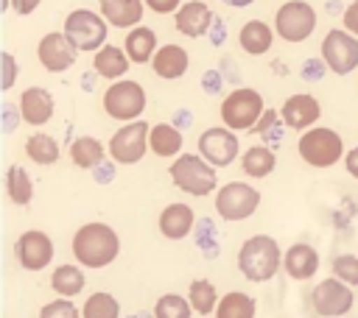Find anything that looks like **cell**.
<instances>
[{"label":"cell","instance_id":"obj_12","mask_svg":"<svg viewBox=\"0 0 358 318\" xmlns=\"http://www.w3.org/2000/svg\"><path fill=\"white\" fill-rule=\"evenodd\" d=\"M322 59L330 73L347 75L358 67V36H352L344 28H333L322 39Z\"/></svg>","mask_w":358,"mask_h":318},{"label":"cell","instance_id":"obj_30","mask_svg":"<svg viewBox=\"0 0 358 318\" xmlns=\"http://www.w3.org/2000/svg\"><path fill=\"white\" fill-rule=\"evenodd\" d=\"M255 312H257L255 298L241 293V290L224 293L218 307H215V318H255Z\"/></svg>","mask_w":358,"mask_h":318},{"label":"cell","instance_id":"obj_35","mask_svg":"<svg viewBox=\"0 0 358 318\" xmlns=\"http://www.w3.org/2000/svg\"><path fill=\"white\" fill-rule=\"evenodd\" d=\"M193 304L190 298H182L179 293H165L154 304V318H190Z\"/></svg>","mask_w":358,"mask_h":318},{"label":"cell","instance_id":"obj_24","mask_svg":"<svg viewBox=\"0 0 358 318\" xmlns=\"http://www.w3.org/2000/svg\"><path fill=\"white\" fill-rule=\"evenodd\" d=\"M123 47H126V56H129L134 64L154 61V56H157V50H159V47H157V33H154L151 28H145V25L131 28V31L126 33Z\"/></svg>","mask_w":358,"mask_h":318},{"label":"cell","instance_id":"obj_17","mask_svg":"<svg viewBox=\"0 0 358 318\" xmlns=\"http://www.w3.org/2000/svg\"><path fill=\"white\" fill-rule=\"evenodd\" d=\"M215 17L210 11L207 3L201 0H190V3H182V8L176 11V20H173V28L179 33H185L187 39H199L204 33H210Z\"/></svg>","mask_w":358,"mask_h":318},{"label":"cell","instance_id":"obj_2","mask_svg":"<svg viewBox=\"0 0 358 318\" xmlns=\"http://www.w3.org/2000/svg\"><path fill=\"white\" fill-rule=\"evenodd\" d=\"M282 265V251L274 237L255 234L238 248V271L249 282H268Z\"/></svg>","mask_w":358,"mask_h":318},{"label":"cell","instance_id":"obj_22","mask_svg":"<svg viewBox=\"0 0 358 318\" xmlns=\"http://www.w3.org/2000/svg\"><path fill=\"white\" fill-rule=\"evenodd\" d=\"M187 64H190V56H187V50L179 47V45H162V47L157 50L154 61H151L154 73H157L159 78H165V81L182 78V75L187 73Z\"/></svg>","mask_w":358,"mask_h":318},{"label":"cell","instance_id":"obj_20","mask_svg":"<svg viewBox=\"0 0 358 318\" xmlns=\"http://www.w3.org/2000/svg\"><path fill=\"white\" fill-rule=\"evenodd\" d=\"M282 268H285V273H288L291 279L305 282V279H310V276L319 271V254H316V248L308 245V243H294V245L285 248V254H282Z\"/></svg>","mask_w":358,"mask_h":318},{"label":"cell","instance_id":"obj_38","mask_svg":"<svg viewBox=\"0 0 358 318\" xmlns=\"http://www.w3.org/2000/svg\"><path fill=\"white\" fill-rule=\"evenodd\" d=\"M282 117H280V112H274V109H268V112H263V117H260V123L255 126V131L260 134V139H280V131H277V123H280Z\"/></svg>","mask_w":358,"mask_h":318},{"label":"cell","instance_id":"obj_28","mask_svg":"<svg viewBox=\"0 0 358 318\" xmlns=\"http://www.w3.org/2000/svg\"><path fill=\"white\" fill-rule=\"evenodd\" d=\"M6 195L17 204V206H28L34 198V181L28 176V170L22 165H11L6 173Z\"/></svg>","mask_w":358,"mask_h":318},{"label":"cell","instance_id":"obj_11","mask_svg":"<svg viewBox=\"0 0 358 318\" xmlns=\"http://www.w3.org/2000/svg\"><path fill=\"white\" fill-rule=\"evenodd\" d=\"M352 301H355V293L347 282L330 276V279H322L313 293H310V307L316 315L322 318H341L352 310Z\"/></svg>","mask_w":358,"mask_h":318},{"label":"cell","instance_id":"obj_18","mask_svg":"<svg viewBox=\"0 0 358 318\" xmlns=\"http://www.w3.org/2000/svg\"><path fill=\"white\" fill-rule=\"evenodd\" d=\"M17 109H20V117L28 126H45L53 117L56 103H53V95L45 86H28V89H22Z\"/></svg>","mask_w":358,"mask_h":318},{"label":"cell","instance_id":"obj_10","mask_svg":"<svg viewBox=\"0 0 358 318\" xmlns=\"http://www.w3.org/2000/svg\"><path fill=\"white\" fill-rule=\"evenodd\" d=\"M316 28V11L305 0H291L282 3L274 14V31L285 42H305Z\"/></svg>","mask_w":358,"mask_h":318},{"label":"cell","instance_id":"obj_16","mask_svg":"<svg viewBox=\"0 0 358 318\" xmlns=\"http://www.w3.org/2000/svg\"><path fill=\"white\" fill-rule=\"evenodd\" d=\"M280 117H282V123H285L288 128H294V131H308V128H313V123L322 117V103H319L313 95L299 92V95L285 98V103H282V109H280Z\"/></svg>","mask_w":358,"mask_h":318},{"label":"cell","instance_id":"obj_44","mask_svg":"<svg viewBox=\"0 0 358 318\" xmlns=\"http://www.w3.org/2000/svg\"><path fill=\"white\" fill-rule=\"evenodd\" d=\"M182 0H145V6L154 11V14H176L182 6Z\"/></svg>","mask_w":358,"mask_h":318},{"label":"cell","instance_id":"obj_23","mask_svg":"<svg viewBox=\"0 0 358 318\" xmlns=\"http://www.w3.org/2000/svg\"><path fill=\"white\" fill-rule=\"evenodd\" d=\"M129 56L123 47H115V45H103L101 50H95V59H92V70L106 78V81H120L129 70Z\"/></svg>","mask_w":358,"mask_h":318},{"label":"cell","instance_id":"obj_25","mask_svg":"<svg viewBox=\"0 0 358 318\" xmlns=\"http://www.w3.org/2000/svg\"><path fill=\"white\" fill-rule=\"evenodd\" d=\"M238 42H241V47H243L249 56H263V53H268L271 42H274V31H271L263 20H249V22L241 25Z\"/></svg>","mask_w":358,"mask_h":318},{"label":"cell","instance_id":"obj_46","mask_svg":"<svg viewBox=\"0 0 358 318\" xmlns=\"http://www.w3.org/2000/svg\"><path fill=\"white\" fill-rule=\"evenodd\" d=\"M344 167H347V173H350L352 179H358V145L344 153Z\"/></svg>","mask_w":358,"mask_h":318},{"label":"cell","instance_id":"obj_33","mask_svg":"<svg viewBox=\"0 0 358 318\" xmlns=\"http://www.w3.org/2000/svg\"><path fill=\"white\" fill-rule=\"evenodd\" d=\"M25 156L31 162H36V165H53L59 159V145H56L53 137L36 131V134H31L25 139Z\"/></svg>","mask_w":358,"mask_h":318},{"label":"cell","instance_id":"obj_48","mask_svg":"<svg viewBox=\"0 0 358 318\" xmlns=\"http://www.w3.org/2000/svg\"><path fill=\"white\" fill-rule=\"evenodd\" d=\"M224 36H227V31H224V25L215 20V22H213V28H210V39H213L215 45H221V39H224Z\"/></svg>","mask_w":358,"mask_h":318},{"label":"cell","instance_id":"obj_13","mask_svg":"<svg viewBox=\"0 0 358 318\" xmlns=\"http://www.w3.org/2000/svg\"><path fill=\"white\" fill-rule=\"evenodd\" d=\"M238 151H241V142L235 137L232 128L227 126H213V128H204L201 137H199V153L213 165V167H227L238 159Z\"/></svg>","mask_w":358,"mask_h":318},{"label":"cell","instance_id":"obj_40","mask_svg":"<svg viewBox=\"0 0 358 318\" xmlns=\"http://www.w3.org/2000/svg\"><path fill=\"white\" fill-rule=\"evenodd\" d=\"M3 89H11L14 86V78H17V59L8 53V50H3Z\"/></svg>","mask_w":358,"mask_h":318},{"label":"cell","instance_id":"obj_34","mask_svg":"<svg viewBox=\"0 0 358 318\" xmlns=\"http://www.w3.org/2000/svg\"><path fill=\"white\" fill-rule=\"evenodd\" d=\"M120 304L112 293H90V298L81 307V318H117Z\"/></svg>","mask_w":358,"mask_h":318},{"label":"cell","instance_id":"obj_37","mask_svg":"<svg viewBox=\"0 0 358 318\" xmlns=\"http://www.w3.org/2000/svg\"><path fill=\"white\" fill-rule=\"evenodd\" d=\"M36 318H81V310L70 298H56V301H48Z\"/></svg>","mask_w":358,"mask_h":318},{"label":"cell","instance_id":"obj_8","mask_svg":"<svg viewBox=\"0 0 358 318\" xmlns=\"http://www.w3.org/2000/svg\"><path fill=\"white\" fill-rule=\"evenodd\" d=\"M148 134H151V126L145 120H131V123L120 126L109 139V156L117 165H137L145 156V151L151 148Z\"/></svg>","mask_w":358,"mask_h":318},{"label":"cell","instance_id":"obj_5","mask_svg":"<svg viewBox=\"0 0 358 318\" xmlns=\"http://www.w3.org/2000/svg\"><path fill=\"white\" fill-rule=\"evenodd\" d=\"M296 151L310 167H333L338 159H344V139L333 128L313 126V128L302 131Z\"/></svg>","mask_w":358,"mask_h":318},{"label":"cell","instance_id":"obj_21","mask_svg":"<svg viewBox=\"0 0 358 318\" xmlns=\"http://www.w3.org/2000/svg\"><path fill=\"white\" fill-rule=\"evenodd\" d=\"M145 0H101V14L112 28H137Z\"/></svg>","mask_w":358,"mask_h":318},{"label":"cell","instance_id":"obj_6","mask_svg":"<svg viewBox=\"0 0 358 318\" xmlns=\"http://www.w3.org/2000/svg\"><path fill=\"white\" fill-rule=\"evenodd\" d=\"M143 109H145V89L137 81L120 78V81H112L109 89L103 92V112L112 120H120V123L140 120Z\"/></svg>","mask_w":358,"mask_h":318},{"label":"cell","instance_id":"obj_15","mask_svg":"<svg viewBox=\"0 0 358 318\" xmlns=\"http://www.w3.org/2000/svg\"><path fill=\"white\" fill-rule=\"evenodd\" d=\"M76 56H78V47L64 36V31L45 33L36 45V59L48 73H64L67 67L76 64Z\"/></svg>","mask_w":358,"mask_h":318},{"label":"cell","instance_id":"obj_36","mask_svg":"<svg viewBox=\"0 0 358 318\" xmlns=\"http://www.w3.org/2000/svg\"><path fill=\"white\" fill-rule=\"evenodd\" d=\"M330 268H333V276L336 279L347 282L350 287L358 285V257L355 254H336L333 262H330Z\"/></svg>","mask_w":358,"mask_h":318},{"label":"cell","instance_id":"obj_14","mask_svg":"<svg viewBox=\"0 0 358 318\" xmlns=\"http://www.w3.org/2000/svg\"><path fill=\"white\" fill-rule=\"evenodd\" d=\"M53 251H56L53 248V240L45 232H39V229L22 232L17 237V243H14V257H17V262L25 271H42V268H48L50 259H53Z\"/></svg>","mask_w":358,"mask_h":318},{"label":"cell","instance_id":"obj_19","mask_svg":"<svg viewBox=\"0 0 358 318\" xmlns=\"http://www.w3.org/2000/svg\"><path fill=\"white\" fill-rule=\"evenodd\" d=\"M157 226L162 232V237L168 240H182L187 237L193 229H196V215L187 204H168L159 218H157Z\"/></svg>","mask_w":358,"mask_h":318},{"label":"cell","instance_id":"obj_1","mask_svg":"<svg viewBox=\"0 0 358 318\" xmlns=\"http://www.w3.org/2000/svg\"><path fill=\"white\" fill-rule=\"evenodd\" d=\"M120 254V237L112 226L95 220V223H84L76 234H73V257L78 265L98 271L106 268L117 259Z\"/></svg>","mask_w":358,"mask_h":318},{"label":"cell","instance_id":"obj_45","mask_svg":"<svg viewBox=\"0 0 358 318\" xmlns=\"http://www.w3.org/2000/svg\"><path fill=\"white\" fill-rule=\"evenodd\" d=\"M39 3H42V0H11V8H14L20 17H25V14H34V11L39 8Z\"/></svg>","mask_w":358,"mask_h":318},{"label":"cell","instance_id":"obj_41","mask_svg":"<svg viewBox=\"0 0 358 318\" xmlns=\"http://www.w3.org/2000/svg\"><path fill=\"white\" fill-rule=\"evenodd\" d=\"M324 59H308L305 64H302V78L305 81H319L322 75H324Z\"/></svg>","mask_w":358,"mask_h":318},{"label":"cell","instance_id":"obj_39","mask_svg":"<svg viewBox=\"0 0 358 318\" xmlns=\"http://www.w3.org/2000/svg\"><path fill=\"white\" fill-rule=\"evenodd\" d=\"M196 229H199V237H196L199 248H207V254L215 257V232H213V223L204 218L201 223H196Z\"/></svg>","mask_w":358,"mask_h":318},{"label":"cell","instance_id":"obj_47","mask_svg":"<svg viewBox=\"0 0 358 318\" xmlns=\"http://www.w3.org/2000/svg\"><path fill=\"white\" fill-rule=\"evenodd\" d=\"M218 86H221V73H218V70H210V73L204 75V89H207V92H218Z\"/></svg>","mask_w":358,"mask_h":318},{"label":"cell","instance_id":"obj_50","mask_svg":"<svg viewBox=\"0 0 358 318\" xmlns=\"http://www.w3.org/2000/svg\"><path fill=\"white\" fill-rule=\"evenodd\" d=\"M221 3H227V6H232V8H243V6H252L255 0H221Z\"/></svg>","mask_w":358,"mask_h":318},{"label":"cell","instance_id":"obj_7","mask_svg":"<svg viewBox=\"0 0 358 318\" xmlns=\"http://www.w3.org/2000/svg\"><path fill=\"white\" fill-rule=\"evenodd\" d=\"M109 33V22L103 14H95L90 8H76L64 20V36L78 47V50H101Z\"/></svg>","mask_w":358,"mask_h":318},{"label":"cell","instance_id":"obj_49","mask_svg":"<svg viewBox=\"0 0 358 318\" xmlns=\"http://www.w3.org/2000/svg\"><path fill=\"white\" fill-rule=\"evenodd\" d=\"M3 114H6V131H11L14 123H17V117H14V106H3Z\"/></svg>","mask_w":358,"mask_h":318},{"label":"cell","instance_id":"obj_3","mask_svg":"<svg viewBox=\"0 0 358 318\" xmlns=\"http://www.w3.org/2000/svg\"><path fill=\"white\" fill-rule=\"evenodd\" d=\"M168 173H171V181L182 192H187V195H210V192H218L215 167L201 153H179V159L171 162Z\"/></svg>","mask_w":358,"mask_h":318},{"label":"cell","instance_id":"obj_26","mask_svg":"<svg viewBox=\"0 0 358 318\" xmlns=\"http://www.w3.org/2000/svg\"><path fill=\"white\" fill-rule=\"evenodd\" d=\"M182 142H185V137H182V131H179L176 126H171V123H157V126H151L148 145H151V151H154L157 156H179Z\"/></svg>","mask_w":358,"mask_h":318},{"label":"cell","instance_id":"obj_43","mask_svg":"<svg viewBox=\"0 0 358 318\" xmlns=\"http://www.w3.org/2000/svg\"><path fill=\"white\" fill-rule=\"evenodd\" d=\"M115 159H103L98 167H92V176H95V181L98 184H106V181H112L115 179Z\"/></svg>","mask_w":358,"mask_h":318},{"label":"cell","instance_id":"obj_4","mask_svg":"<svg viewBox=\"0 0 358 318\" xmlns=\"http://www.w3.org/2000/svg\"><path fill=\"white\" fill-rule=\"evenodd\" d=\"M263 112V98L252 86H238L221 100V120L232 131H255Z\"/></svg>","mask_w":358,"mask_h":318},{"label":"cell","instance_id":"obj_31","mask_svg":"<svg viewBox=\"0 0 358 318\" xmlns=\"http://www.w3.org/2000/svg\"><path fill=\"white\" fill-rule=\"evenodd\" d=\"M70 159L76 162V167L92 170V167H98L106 156H103V145H101L95 137H78V139H73V145H70Z\"/></svg>","mask_w":358,"mask_h":318},{"label":"cell","instance_id":"obj_42","mask_svg":"<svg viewBox=\"0 0 358 318\" xmlns=\"http://www.w3.org/2000/svg\"><path fill=\"white\" fill-rule=\"evenodd\" d=\"M341 25H344V31H350L352 36H358V0H352V3L344 8Z\"/></svg>","mask_w":358,"mask_h":318},{"label":"cell","instance_id":"obj_32","mask_svg":"<svg viewBox=\"0 0 358 318\" xmlns=\"http://www.w3.org/2000/svg\"><path fill=\"white\" fill-rule=\"evenodd\" d=\"M187 298L193 304V312H199V315L215 312V307L221 301L218 293H215V285L210 279H193L190 287H187Z\"/></svg>","mask_w":358,"mask_h":318},{"label":"cell","instance_id":"obj_27","mask_svg":"<svg viewBox=\"0 0 358 318\" xmlns=\"http://www.w3.org/2000/svg\"><path fill=\"white\" fill-rule=\"evenodd\" d=\"M277 167V156L271 148L266 145H255V148H246V153L241 156V170L252 179H266L271 170Z\"/></svg>","mask_w":358,"mask_h":318},{"label":"cell","instance_id":"obj_29","mask_svg":"<svg viewBox=\"0 0 358 318\" xmlns=\"http://www.w3.org/2000/svg\"><path fill=\"white\" fill-rule=\"evenodd\" d=\"M50 287L62 296V298H73L84 290V271L78 265H59L53 273H50Z\"/></svg>","mask_w":358,"mask_h":318},{"label":"cell","instance_id":"obj_9","mask_svg":"<svg viewBox=\"0 0 358 318\" xmlns=\"http://www.w3.org/2000/svg\"><path fill=\"white\" fill-rule=\"evenodd\" d=\"M260 206V192L246 181H229L215 192V212L224 220H246Z\"/></svg>","mask_w":358,"mask_h":318}]
</instances>
